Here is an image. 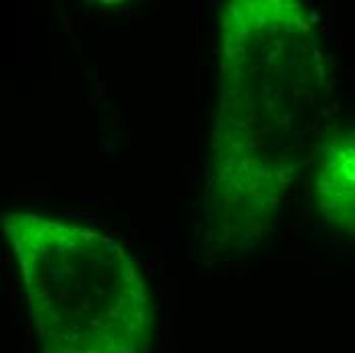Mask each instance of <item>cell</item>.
Wrapping results in <instances>:
<instances>
[{"instance_id":"6da1fadb","label":"cell","mask_w":355,"mask_h":353,"mask_svg":"<svg viewBox=\"0 0 355 353\" xmlns=\"http://www.w3.org/2000/svg\"><path fill=\"white\" fill-rule=\"evenodd\" d=\"M43 353H151L155 313L112 237L33 212L4 218Z\"/></svg>"},{"instance_id":"7a4b0ae2","label":"cell","mask_w":355,"mask_h":353,"mask_svg":"<svg viewBox=\"0 0 355 353\" xmlns=\"http://www.w3.org/2000/svg\"><path fill=\"white\" fill-rule=\"evenodd\" d=\"M220 110L229 131L296 153L327 92L317 27L294 0H235L220 12ZM298 155V153H296Z\"/></svg>"},{"instance_id":"277c9868","label":"cell","mask_w":355,"mask_h":353,"mask_svg":"<svg viewBox=\"0 0 355 353\" xmlns=\"http://www.w3.org/2000/svg\"><path fill=\"white\" fill-rule=\"evenodd\" d=\"M315 196L322 221L355 237V127H339L319 145Z\"/></svg>"},{"instance_id":"3957f363","label":"cell","mask_w":355,"mask_h":353,"mask_svg":"<svg viewBox=\"0 0 355 353\" xmlns=\"http://www.w3.org/2000/svg\"><path fill=\"white\" fill-rule=\"evenodd\" d=\"M298 157L237 133H218L214 143L211 221L220 237L248 241L274 221L296 174Z\"/></svg>"}]
</instances>
